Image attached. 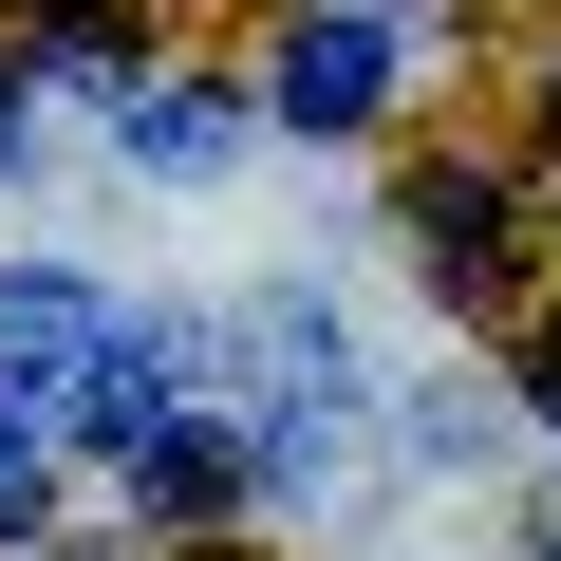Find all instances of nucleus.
Masks as SVG:
<instances>
[{
    "label": "nucleus",
    "mask_w": 561,
    "mask_h": 561,
    "mask_svg": "<svg viewBox=\"0 0 561 561\" xmlns=\"http://www.w3.org/2000/svg\"><path fill=\"white\" fill-rule=\"evenodd\" d=\"M131 356H150V319H113L94 280H57V262H20V280H0V393H38L57 431H76Z\"/></svg>",
    "instance_id": "f257e3e1"
},
{
    "label": "nucleus",
    "mask_w": 561,
    "mask_h": 561,
    "mask_svg": "<svg viewBox=\"0 0 561 561\" xmlns=\"http://www.w3.org/2000/svg\"><path fill=\"white\" fill-rule=\"evenodd\" d=\"M243 412H262V468H300L337 412H356V356L319 300H243Z\"/></svg>",
    "instance_id": "f03ea898"
},
{
    "label": "nucleus",
    "mask_w": 561,
    "mask_h": 561,
    "mask_svg": "<svg viewBox=\"0 0 561 561\" xmlns=\"http://www.w3.org/2000/svg\"><path fill=\"white\" fill-rule=\"evenodd\" d=\"M375 94H393V20L375 0H319V20L280 38V76H262V113H300V131H356Z\"/></svg>",
    "instance_id": "7ed1b4c3"
},
{
    "label": "nucleus",
    "mask_w": 561,
    "mask_h": 561,
    "mask_svg": "<svg viewBox=\"0 0 561 561\" xmlns=\"http://www.w3.org/2000/svg\"><path fill=\"white\" fill-rule=\"evenodd\" d=\"M412 243H431L449 300H486V280H505V262H486V243H505V187H486V169H431V187H412Z\"/></svg>",
    "instance_id": "20e7f679"
},
{
    "label": "nucleus",
    "mask_w": 561,
    "mask_h": 561,
    "mask_svg": "<svg viewBox=\"0 0 561 561\" xmlns=\"http://www.w3.org/2000/svg\"><path fill=\"white\" fill-rule=\"evenodd\" d=\"M113 131H131V169H169V187L243 150V113H225V94H187V76H131V113H113Z\"/></svg>",
    "instance_id": "39448f33"
},
{
    "label": "nucleus",
    "mask_w": 561,
    "mask_h": 561,
    "mask_svg": "<svg viewBox=\"0 0 561 561\" xmlns=\"http://www.w3.org/2000/svg\"><path fill=\"white\" fill-rule=\"evenodd\" d=\"M38 486H57V412L0 393V524H38Z\"/></svg>",
    "instance_id": "423d86ee"
},
{
    "label": "nucleus",
    "mask_w": 561,
    "mask_h": 561,
    "mask_svg": "<svg viewBox=\"0 0 561 561\" xmlns=\"http://www.w3.org/2000/svg\"><path fill=\"white\" fill-rule=\"evenodd\" d=\"M0 131H20V57H0Z\"/></svg>",
    "instance_id": "0eeeda50"
}]
</instances>
